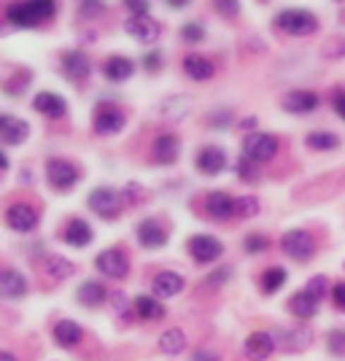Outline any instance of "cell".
Listing matches in <instances>:
<instances>
[{
    "label": "cell",
    "mask_w": 345,
    "mask_h": 361,
    "mask_svg": "<svg viewBox=\"0 0 345 361\" xmlns=\"http://www.w3.org/2000/svg\"><path fill=\"white\" fill-rule=\"evenodd\" d=\"M275 27L289 35H313L318 30V19L305 8H289L275 16Z\"/></svg>",
    "instance_id": "7a4b0ae2"
},
{
    "label": "cell",
    "mask_w": 345,
    "mask_h": 361,
    "mask_svg": "<svg viewBox=\"0 0 345 361\" xmlns=\"http://www.w3.org/2000/svg\"><path fill=\"white\" fill-rule=\"evenodd\" d=\"M275 154H278V140L267 135V133H254V135L246 137V143H243V157H248L256 165L270 162Z\"/></svg>",
    "instance_id": "277c9868"
},
{
    "label": "cell",
    "mask_w": 345,
    "mask_h": 361,
    "mask_svg": "<svg viewBox=\"0 0 345 361\" xmlns=\"http://www.w3.org/2000/svg\"><path fill=\"white\" fill-rule=\"evenodd\" d=\"M308 146L315 151H332L340 146V137L334 133H310L308 135Z\"/></svg>",
    "instance_id": "836d02e7"
},
{
    "label": "cell",
    "mask_w": 345,
    "mask_h": 361,
    "mask_svg": "<svg viewBox=\"0 0 345 361\" xmlns=\"http://www.w3.org/2000/svg\"><path fill=\"white\" fill-rule=\"evenodd\" d=\"M65 243L68 245H73V248H81V245H87L92 240V229L87 221H81V219H73L71 224L65 226Z\"/></svg>",
    "instance_id": "4316f807"
},
{
    "label": "cell",
    "mask_w": 345,
    "mask_h": 361,
    "mask_svg": "<svg viewBox=\"0 0 345 361\" xmlns=\"http://www.w3.org/2000/svg\"><path fill=\"white\" fill-rule=\"evenodd\" d=\"M226 275H229V267H222V272H219V275H216V272L210 275V278H208V283H210V286H219V283L224 281Z\"/></svg>",
    "instance_id": "f907efd6"
},
{
    "label": "cell",
    "mask_w": 345,
    "mask_h": 361,
    "mask_svg": "<svg viewBox=\"0 0 345 361\" xmlns=\"http://www.w3.org/2000/svg\"><path fill=\"white\" fill-rule=\"evenodd\" d=\"M105 288L100 283H95V281H87V283H81L78 286V302L81 305H87V307H100L105 302Z\"/></svg>",
    "instance_id": "4dcf8cb0"
},
{
    "label": "cell",
    "mask_w": 345,
    "mask_h": 361,
    "mask_svg": "<svg viewBox=\"0 0 345 361\" xmlns=\"http://www.w3.org/2000/svg\"><path fill=\"white\" fill-rule=\"evenodd\" d=\"M222 243L216 240V238H210V235H195L192 240H189V254L195 256L197 262H202V264H208V262H216L219 256H222Z\"/></svg>",
    "instance_id": "4fadbf2b"
},
{
    "label": "cell",
    "mask_w": 345,
    "mask_h": 361,
    "mask_svg": "<svg viewBox=\"0 0 345 361\" xmlns=\"http://www.w3.org/2000/svg\"><path fill=\"white\" fill-rule=\"evenodd\" d=\"M130 16H149V0H124Z\"/></svg>",
    "instance_id": "f6af8a7d"
},
{
    "label": "cell",
    "mask_w": 345,
    "mask_h": 361,
    "mask_svg": "<svg viewBox=\"0 0 345 361\" xmlns=\"http://www.w3.org/2000/svg\"><path fill=\"white\" fill-rule=\"evenodd\" d=\"M124 30L130 32L138 44H154L162 35V25L151 16H127Z\"/></svg>",
    "instance_id": "52a82bcc"
},
{
    "label": "cell",
    "mask_w": 345,
    "mask_h": 361,
    "mask_svg": "<svg viewBox=\"0 0 345 361\" xmlns=\"http://www.w3.org/2000/svg\"><path fill=\"white\" fill-rule=\"evenodd\" d=\"M138 243L146 245V248H162L167 243L165 226L159 224V221H154V219L140 221V226H138Z\"/></svg>",
    "instance_id": "ac0fdd59"
},
{
    "label": "cell",
    "mask_w": 345,
    "mask_h": 361,
    "mask_svg": "<svg viewBox=\"0 0 345 361\" xmlns=\"http://www.w3.org/2000/svg\"><path fill=\"white\" fill-rule=\"evenodd\" d=\"M167 3H170V6H173V8H183V6H186V3H189V0H167Z\"/></svg>",
    "instance_id": "816d5d0a"
},
{
    "label": "cell",
    "mask_w": 345,
    "mask_h": 361,
    "mask_svg": "<svg viewBox=\"0 0 345 361\" xmlns=\"http://www.w3.org/2000/svg\"><path fill=\"white\" fill-rule=\"evenodd\" d=\"M183 291V278H181L178 272H159L157 278H154V294L157 297H162V300H167V297H176V294H181Z\"/></svg>",
    "instance_id": "603a6c76"
},
{
    "label": "cell",
    "mask_w": 345,
    "mask_h": 361,
    "mask_svg": "<svg viewBox=\"0 0 345 361\" xmlns=\"http://www.w3.org/2000/svg\"><path fill=\"white\" fill-rule=\"evenodd\" d=\"M318 305H321V300H315V297L310 294V291H308V288H302L300 294H294V297H291V302H289L291 313H294L297 318H310V316H315Z\"/></svg>",
    "instance_id": "484cf974"
},
{
    "label": "cell",
    "mask_w": 345,
    "mask_h": 361,
    "mask_svg": "<svg viewBox=\"0 0 345 361\" xmlns=\"http://www.w3.org/2000/svg\"><path fill=\"white\" fill-rule=\"evenodd\" d=\"M90 208L95 216L100 219H116L121 211V197L116 189H108V186H100L90 195Z\"/></svg>",
    "instance_id": "8992f818"
},
{
    "label": "cell",
    "mask_w": 345,
    "mask_h": 361,
    "mask_svg": "<svg viewBox=\"0 0 345 361\" xmlns=\"http://www.w3.org/2000/svg\"><path fill=\"white\" fill-rule=\"evenodd\" d=\"M143 68L151 71V73H154V71H159V68H162V54H159V51H149V54H143Z\"/></svg>",
    "instance_id": "bcb514c9"
},
{
    "label": "cell",
    "mask_w": 345,
    "mask_h": 361,
    "mask_svg": "<svg viewBox=\"0 0 345 361\" xmlns=\"http://www.w3.org/2000/svg\"><path fill=\"white\" fill-rule=\"evenodd\" d=\"M44 272L52 281H65L73 275V262H68L65 256H46Z\"/></svg>",
    "instance_id": "f546056e"
},
{
    "label": "cell",
    "mask_w": 345,
    "mask_h": 361,
    "mask_svg": "<svg viewBox=\"0 0 345 361\" xmlns=\"http://www.w3.org/2000/svg\"><path fill=\"white\" fill-rule=\"evenodd\" d=\"M238 173H241V178H246V180H256L259 178V165L251 162L248 157H243L241 165H238Z\"/></svg>",
    "instance_id": "7bdbcfd3"
},
{
    "label": "cell",
    "mask_w": 345,
    "mask_h": 361,
    "mask_svg": "<svg viewBox=\"0 0 345 361\" xmlns=\"http://www.w3.org/2000/svg\"><path fill=\"white\" fill-rule=\"evenodd\" d=\"M327 345L334 356H345V331H329V340H327Z\"/></svg>",
    "instance_id": "60d3db41"
},
{
    "label": "cell",
    "mask_w": 345,
    "mask_h": 361,
    "mask_svg": "<svg viewBox=\"0 0 345 361\" xmlns=\"http://www.w3.org/2000/svg\"><path fill=\"white\" fill-rule=\"evenodd\" d=\"M216 11L224 16V19H235L241 16V0H213Z\"/></svg>",
    "instance_id": "8d00e7d4"
},
{
    "label": "cell",
    "mask_w": 345,
    "mask_h": 361,
    "mask_svg": "<svg viewBox=\"0 0 345 361\" xmlns=\"http://www.w3.org/2000/svg\"><path fill=\"white\" fill-rule=\"evenodd\" d=\"M205 211H208L210 219L226 221L229 216H235V200L226 195V192H210L205 197Z\"/></svg>",
    "instance_id": "9a60e30c"
},
{
    "label": "cell",
    "mask_w": 345,
    "mask_h": 361,
    "mask_svg": "<svg viewBox=\"0 0 345 361\" xmlns=\"http://www.w3.org/2000/svg\"><path fill=\"white\" fill-rule=\"evenodd\" d=\"M183 73L189 75L192 81H208V78H213L216 68H213V62L205 60V57L189 54V57L183 60Z\"/></svg>",
    "instance_id": "d4e9b609"
},
{
    "label": "cell",
    "mask_w": 345,
    "mask_h": 361,
    "mask_svg": "<svg viewBox=\"0 0 345 361\" xmlns=\"http://www.w3.org/2000/svg\"><path fill=\"white\" fill-rule=\"evenodd\" d=\"M332 302H334L337 310H345V283H337L332 288Z\"/></svg>",
    "instance_id": "c3c4849f"
},
{
    "label": "cell",
    "mask_w": 345,
    "mask_h": 361,
    "mask_svg": "<svg viewBox=\"0 0 345 361\" xmlns=\"http://www.w3.org/2000/svg\"><path fill=\"white\" fill-rule=\"evenodd\" d=\"M332 108H334V114L340 119H345V90H334V94H332Z\"/></svg>",
    "instance_id": "7dc6e473"
},
{
    "label": "cell",
    "mask_w": 345,
    "mask_h": 361,
    "mask_svg": "<svg viewBox=\"0 0 345 361\" xmlns=\"http://www.w3.org/2000/svg\"><path fill=\"white\" fill-rule=\"evenodd\" d=\"M284 283H286L284 267H270V270H265V275H262V288H265L267 294H275Z\"/></svg>",
    "instance_id": "e575fe53"
},
{
    "label": "cell",
    "mask_w": 345,
    "mask_h": 361,
    "mask_svg": "<svg viewBox=\"0 0 345 361\" xmlns=\"http://www.w3.org/2000/svg\"><path fill=\"white\" fill-rule=\"evenodd\" d=\"M78 11L84 16H100L105 11L103 0H78Z\"/></svg>",
    "instance_id": "f35d334b"
},
{
    "label": "cell",
    "mask_w": 345,
    "mask_h": 361,
    "mask_svg": "<svg viewBox=\"0 0 345 361\" xmlns=\"http://www.w3.org/2000/svg\"><path fill=\"white\" fill-rule=\"evenodd\" d=\"M189 100H186V94H178V97H167L165 103L159 106V114L167 116V119H183L186 114H189Z\"/></svg>",
    "instance_id": "d6a6232c"
},
{
    "label": "cell",
    "mask_w": 345,
    "mask_h": 361,
    "mask_svg": "<svg viewBox=\"0 0 345 361\" xmlns=\"http://www.w3.org/2000/svg\"><path fill=\"white\" fill-rule=\"evenodd\" d=\"M208 124H210V127L224 130V127H229V124H232V111H226V108H222V111H213V114H208Z\"/></svg>",
    "instance_id": "ab89813d"
},
{
    "label": "cell",
    "mask_w": 345,
    "mask_h": 361,
    "mask_svg": "<svg viewBox=\"0 0 345 361\" xmlns=\"http://www.w3.org/2000/svg\"><path fill=\"white\" fill-rule=\"evenodd\" d=\"M272 350H275V337H272V334H267V331H254V334H248V340H246V353L254 361L267 359Z\"/></svg>",
    "instance_id": "44dd1931"
},
{
    "label": "cell",
    "mask_w": 345,
    "mask_h": 361,
    "mask_svg": "<svg viewBox=\"0 0 345 361\" xmlns=\"http://www.w3.org/2000/svg\"><path fill=\"white\" fill-rule=\"evenodd\" d=\"M78 176L81 173H78V167L71 159H49V165H46V178L60 192L73 189L75 183H78Z\"/></svg>",
    "instance_id": "5b68a950"
},
{
    "label": "cell",
    "mask_w": 345,
    "mask_h": 361,
    "mask_svg": "<svg viewBox=\"0 0 345 361\" xmlns=\"http://www.w3.org/2000/svg\"><path fill=\"white\" fill-rule=\"evenodd\" d=\"M186 348V334L181 329H167L162 337H159V350L165 356H178L181 350Z\"/></svg>",
    "instance_id": "1f68e13d"
},
{
    "label": "cell",
    "mask_w": 345,
    "mask_h": 361,
    "mask_svg": "<svg viewBox=\"0 0 345 361\" xmlns=\"http://www.w3.org/2000/svg\"><path fill=\"white\" fill-rule=\"evenodd\" d=\"M181 35H183V41H189V44H200V41L205 38V30H202V25H197V22H186V25L181 27Z\"/></svg>",
    "instance_id": "74e56055"
},
{
    "label": "cell",
    "mask_w": 345,
    "mask_h": 361,
    "mask_svg": "<svg viewBox=\"0 0 345 361\" xmlns=\"http://www.w3.org/2000/svg\"><path fill=\"white\" fill-rule=\"evenodd\" d=\"M267 245H270V243H267L265 235H248V238H246V251H248V254H262Z\"/></svg>",
    "instance_id": "ee69618b"
},
{
    "label": "cell",
    "mask_w": 345,
    "mask_h": 361,
    "mask_svg": "<svg viewBox=\"0 0 345 361\" xmlns=\"http://www.w3.org/2000/svg\"><path fill=\"white\" fill-rule=\"evenodd\" d=\"M124 111L116 106H103L95 114V133L97 135H116L124 127Z\"/></svg>",
    "instance_id": "30bf717a"
},
{
    "label": "cell",
    "mask_w": 345,
    "mask_h": 361,
    "mask_svg": "<svg viewBox=\"0 0 345 361\" xmlns=\"http://www.w3.org/2000/svg\"><path fill=\"white\" fill-rule=\"evenodd\" d=\"M135 313L143 318V321H162L167 310H165V305L159 300H154V297H138Z\"/></svg>",
    "instance_id": "f1b7e54d"
},
{
    "label": "cell",
    "mask_w": 345,
    "mask_h": 361,
    "mask_svg": "<svg viewBox=\"0 0 345 361\" xmlns=\"http://www.w3.org/2000/svg\"><path fill=\"white\" fill-rule=\"evenodd\" d=\"M81 337H84V329L75 324V321H60L57 326H54V343L60 348H73L81 343Z\"/></svg>",
    "instance_id": "cb8c5ba5"
},
{
    "label": "cell",
    "mask_w": 345,
    "mask_h": 361,
    "mask_svg": "<svg viewBox=\"0 0 345 361\" xmlns=\"http://www.w3.org/2000/svg\"><path fill=\"white\" fill-rule=\"evenodd\" d=\"M327 286H329V283H327V278H324V275H315V278H310V281H308V286H305V288L313 294L315 300H324Z\"/></svg>",
    "instance_id": "b9f144b4"
},
{
    "label": "cell",
    "mask_w": 345,
    "mask_h": 361,
    "mask_svg": "<svg viewBox=\"0 0 345 361\" xmlns=\"http://www.w3.org/2000/svg\"><path fill=\"white\" fill-rule=\"evenodd\" d=\"M281 248L286 256H291L297 262H308L315 254V238L308 229H291L281 238Z\"/></svg>",
    "instance_id": "3957f363"
},
{
    "label": "cell",
    "mask_w": 345,
    "mask_h": 361,
    "mask_svg": "<svg viewBox=\"0 0 345 361\" xmlns=\"http://www.w3.org/2000/svg\"><path fill=\"white\" fill-rule=\"evenodd\" d=\"M284 108L289 114H310L318 108V94L308 90H297V92H289L284 97Z\"/></svg>",
    "instance_id": "d6986e66"
},
{
    "label": "cell",
    "mask_w": 345,
    "mask_h": 361,
    "mask_svg": "<svg viewBox=\"0 0 345 361\" xmlns=\"http://www.w3.org/2000/svg\"><path fill=\"white\" fill-rule=\"evenodd\" d=\"M133 71H135V65H133V60H127V57H111L103 65L105 78H111V81H127L133 75Z\"/></svg>",
    "instance_id": "83f0119b"
},
{
    "label": "cell",
    "mask_w": 345,
    "mask_h": 361,
    "mask_svg": "<svg viewBox=\"0 0 345 361\" xmlns=\"http://www.w3.org/2000/svg\"><path fill=\"white\" fill-rule=\"evenodd\" d=\"M32 108H35L38 114H44L46 119H62V116L68 114V103L62 100L60 94H54V92H41V94H35Z\"/></svg>",
    "instance_id": "5bb4252c"
},
{
    "label": "cell",
    "mask_w": 345,
    "mask_h": 361,
    "mask_svg": "<svg viewBox=\"0 0 345 361\" xmlns=\"http://www.w3.org/2000/svg\"><path fill=\"white\" fill-rule=\"evenodd\" d=\"M181 140L176 135H159L151 146V157L159 162V165H173L178 159Z\"/></svg>",
    "instance_id": "2e32d148"
},
{
    "label": "cell",
    "mask_w": 345,
    "mask_h": 361,
    "mask_svg": "<svg viewBox=\"0 0 345 361\" xmlns=\"http://www.w3.org/2000/svg\"><path fill=\"white\" fill-rule=\"evenodd\" d=\"M0 291H3L6 300H19V297L28 294V281H25L16 270L8 267V270L0 272Z\"/></svg>",
    "instance_id": "7402d4cb"
},
{
    "label": "cell",
    "mask_w": 345,
    "mask_h": 361,
    "mask_svg": "<svg viewBox=\"0 0 345 361\" xmlns=\"http://www.w3.org/2000/svg\"><path fill=\"white\" fill-rule=\"evenodd\" d=\"M259 213V200L256 197H238L235 200V216L241 219H254Z\"/></svg>",
    "instance_id": "d590c367"
},
{
    "label": "cell",
    "mask_w": 345,
    "mask_h": 361,
    "mask_svg": "<svg viewBox=\"0 0 345 361\" xmlns=\"http://www.w3.org/2000/svg\"><path fill=\"white\" fill-rule=\"evenodd\" d=\"M6 224L14 232H32L38 226V211L28 202H14L6 211Z\"/></svg>",
    "instance_id": "9c48e42d"
},
{
    "label": "cell",
    "mask_w": 345,
    "mask_h": 361,
    "mask_svg": "<svg viewBox=\"0 0 345 361\" xmlns=\"http://www.w3.org/2000/svg\"><path fill=\"white\" fill-rule=\"evenodd\" d=\"M95 267L108 275V278H114V281H121L127 270H130V262H127V254L121 251V248H108L103 254L95 259Z\"/></svg>",
    "instance_id": "ba28073f"
},
{
    "label": "cell",
    "mask_w": 345,
    "mask_h": 361,
    "mask_svg": "<svg viewBox=\"0 0 345 361\" xmlns=\"http://www.w3.org/2000/svg\"><path fill=\"white\" fill-rule=\"evenodd\" d=\"M192 361H219V356L210 353V350H197L195 356H192Z\"/></svg>",
    "instance_id": "681fc988"
},
{
    "label": "cell",
    "mask_w": 345,
    "mask_h": 361,
    "mask_svg": "<svg viewBox=\"0 0 345 361\" xmlns=\"http://www.w3.org/2000/svg\"><path fill=\"white\" fill-rule=\"evenodd\" d=\"M62 73L68 75L73 84L87 81L92 73V65L87 60V54L84 51H68V54H62Z\"/></svg>",
    "instance_id": "7c38bea8"
},
{
    "label": "cell",
    "mask_w": 345,
    "mask_h": 361,
    "mask_svg": "<svg viewBox=\"0 0 345 361\" xmlns=\"http://www.w3.org/2000/svg\"><path fill=\"white\" fill-rule=\"evenodd\" d=\"M0 361H16V359H14V353H8V350H3V353H0Z\"/></svg>",
    "instance_id": "f5cc1de1"
},
{
    "label": "cell",
    "mask_w": 345,
    "mask_h": 361,
    "mask_svg": "<svg viewBox=\"0 0 345 361\" xmlns=\"http://www.w3.org/2000/svg\"><path fill=\"white\" fill-rule=\"evenodd\" d=\"M197 167L205 176H216L226 167V154L222 149H216V146H205L197 154Z\"/></svg>",
    "instance_id": "ffe728a7"
},
{
    "label": "cell",
    "mask_w": 345,
    "mask_h": 361,
    "mask_svg": "<svg viewBox=\"0 0 345 361\" xmlns=\"http://www.w3.org/2000/svg\"><path fill=\"white\" fill-rule=\"evenodd\" d=\"M310 343H313V331L302 329V326H291V329L278 331V340H275V345L284 348V350H302Z\"/></svg>",
    "instance_id": "e0dca14e"
},
{
    "label": "cell",
    "mask_w": 345,
    "mask_h": 361,
    "mask_svg": "<svg viewBox=\"0 0 345 361\" xmlns=\"http://www.w3.org/2000/svg\"><path fill=\"white\" fill-rule=\"evenodd\" d=\"M57 14V0H14L6 6V19L16 27H38Z\"/></svg>",
    "instance_id": "6da1fadb"
},
{
    "label": "cell",
    "mask_w": 345,
    "mask_h": 361,
    "mask_svg": "<svg viewBox=\"0 0 345 361\" xmlns=\"http://www.w3.org/2000/svg\"><path fill=\"white\" fill-rule=\"evenodd\" d=\"M28 135H30V124L25 119H16L11 114L0 116V137L6 146H19L28 140Z\"/></svg>",
    "instance_id": "8fae6325"
}]
</instances>
